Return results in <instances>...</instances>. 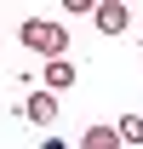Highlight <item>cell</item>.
I'll return each mask as SVG.
<instances>
[{
    "mask_svg": "<svg viewBox=\"0 0 143 149\" xmlns=\"http://www.w3.org/2000/svg\"><path fill=\"white\" fill-rule=\"evenodd\" d=\"M120 143L126 149H143V115H120Z\"/></svg>",
    "mask_w": 143,
    "mask_h": 149,
    "instance_id": "6",
    "label": "cell"
},
{
    "mask_svg": "<svg viewBox=\"0 0 143 149\" xmlns=\"http://www.w3.org/2000/svg\"><path fill=\"white\" fill-rule=\"evenodd\" d=\"M40 149H69V143H63V138H46V143H40Z\"/></svg>",
    "mask_w": 143,
    "mask_h": 149,
    "instance_id": "7",
    "label": "cell"
},
{
    "mask_svg": "<svg viewBox=\"0 0 143 149\" xmlns=\"http://www.w3.org/2000/svg\"><path fill=\"white\" fill-rule=\"evenodd\" d=\"M74 80H80V69H74L69 57H57V63H46V92H69Z\"/></svg>",
    "mask_w": 143,
    "mask_h": 149,
    "instance_id": "5",
    "label": "cell"
},
{
    "mask_svg": "<svg viewBox=\"0 0 143 149\" xmlns=\"http://www.w3.org/2000/svg\"><path fill=\"white\" fill-rule=\"evenodd\" d=\"M92 23H97V35H126V29H132V6H120V0H103V6L92 12Z\"/></svg>",
    "mask_w": 143,
    "mask_h": 149,
    "instance_id": "2",
    "label": "cell"
},
{
    "mask_svg": "<svg viewBox=\"0 0 143 149\" xmlns=\"http://www.w3.org/2000/svg\"><path fill=\"white\" fill-rule=\"evenodd\" d=\"M17 40H23V46H29L35 57H46V63L69 57V29H63V23H52V17H23Z\"/></svg>",
    "mask_w": 143,
    "mask_h": 149,
    "instance_id": "1",
    "label": "cell"
},
{
    "mask_svg": "<svg viewBox=\"0 0 143 149\" xmlns=\"http://www.w3.org/2000/svg\"><path fill=\"white\" fill-rule=\"evenodd\" d=\"M80 149H126L120 143V126H109V120L86 126V132H80Z\"/></svg>",
    "mask_w": 143,
    "mask_h": 149,
    "instance_id": "4",
    "label": "cell"
},
{
    "mask_svg": "<svg viewBox=\"0 0 143 149\" xmlns=\"http://www.w3.org/2000/svg\"><path fill=\"white\" fill-rule=\"evenodd\" d=\"M23 120L52 126V120H57V92H46V86H40V92H29V97H23Z\"/></svg>",
    "mask_w": 143,
    "mask_h": 149,
    "instance_id": "3",
    "label": "cell"
}]
</instances>
